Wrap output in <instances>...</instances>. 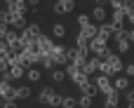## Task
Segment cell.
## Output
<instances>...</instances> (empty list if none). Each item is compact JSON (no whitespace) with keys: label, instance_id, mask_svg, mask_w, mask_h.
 <instances>
[{"label":"cell","instance_id":"34","mask_svg":"<svg viewBox=\"0 0 134 108\" xmlns=\"http://www.w3.org/2000/svg\"><path fill=\"white\" fill-rule=\"evenodd\" d=\"M2 108H16V101H5V106Z\"/></svg>","mask_w":134,"mask_h":108},{"label":"cell","instance_id":"13","mask_svg":"<svg viewBox=\"0 0 134 108\" xmlns=\"http://www.w3.org/2000/svg\"><path fill=\"white\" fill-rule=\"evenodd\" d=\"M113 24H122V19H127V12L125 9H113Z\"/></svg>","mask_w":134,"mask_h":108},{"label":"cell","instance_id":"28","mask_svg":"<svg viewBox=\"0 0 134 108\" xmlns=\"http://www.w3.org/2000/svg\"><path fill=\"white\" fill-rule=\"evenodd\" d=\"M113 9H125V0H111Z\"/></svg>","mask_w":134,"mask_h":108},{"label":"cell","instance_id":"18","mask_svg":"<svg viewBox=\"0 0 134 108\" xmlns=\"http://www.w3.org/2000/svg\"><path fill=\"white\" fill-rule=\"evenodd\" d=\"M99 71H101V75H113V68H111V64H108V61H101Z\"/></svg>","mask_w":134,"mask_h":108},{"label":"cell","instance_id":"11","mask_svg":"<svg viewBox=\"0 0 134 108\" xmlns=\"http://www.w3.org/2000/svg\"><path fill=\"white\" fill-rule=\"evenodd\" d=\"M80 89H82V94H90V96H94L99 87H97V82H90V80H87L85 85H80Z\"/></svg>","mask_w":134,"mask_h":108},{"label":"cell","instance_id":"1","mask_svg":"<svg viewBox=\"0 0 134 108\" xmlns=\"http://www.w3.org/2000/svg\"><path fill=\"white\" fill-rule=\"evenodd\" d=\"M52 59H54L57 64H66V66L73 61L71 49H66V47H61V45H54V49H52Z\"/></svg>","mask_w":134,"mask_h":108},{"label":"cell","instance_id":"2","mask_svg":"<svg viewBox=\"0 0 134 108\" xmlns=\"http://www.w3.org/2000/svg\"><path fill=\"white\" fill-rule=\"evenodd\" d=\"M40 101H42V104H49V106H61L64 96H59V94H54L49 87H45V89H40Z\"/></svg>","mask_w":134,"mask_h":108},{"label":"cell","instance_id":"19","mask_svg":"<svg viewBox=\"0 0 134 108\" xmlns=\"http://www.w3.org/2000/svg\"><path fill=\"white\" fill-rule=\"evenodd\" d=\"M61 106H64V108H75V106H78V101H75L73 96H64V101H61Z\"/></svg>","mask_w":134,"mask_h":108},{"label":"cell","instance_id":"33","mask_svg":"<svg viewBox=\"0 0 134 108\" xmlns=\"http://www.w3.org/2000/svg\"><path fill=\"white\" fill-rule=\"evenodd\" d=\"M0 24H7V12L0 9Z\"/></svg>","mask_w":134,"mask_h":108},{"label":"cell","instance_id":"27","mask_svg":"<svg viewBox=\"0 0 134 108\" xmlns=\"http://www.w3.org/2000/svg\"><path fill=\"white\" fill-rule=\"evenodd\" d=\"M118 49L120 52H130V40H118Z\"/></svg>","mask_w":134,"mask_h":108},{"label":"cell","instance_id":"12","mask_svg":"<svg viewBox=\"0 0 134 108\" xmlns=\"http://www.w3.org/2000/svg\"><path fill=\"white\" fill-rule=\"evenodd\" d=\"M97 87H99V92H104V89H108V87H113V85H111L108 75H99V78H97Z\"/></svg>","mask_w":134,"mask_h":108},{"label":"cell","instance_id":"25","mask_svg":"<svg viewBox=\"0 0 134 108\" xmlns=\"http://www.w3.org/2000/svg\"><path fill=\"white\" fill-rule=\"evenodd\" d=\"M78 24H80V28L90 26V24H92V21H90V14H80V16H78Z\"/></svg>","mask_w":134,"mask_h":108},{"label":"cell","instance_id":"32","mask_svg":"<svg viewBox=\"0 0 134 108\" xmlns=\"http://www.w3.org/2000/svg\"><path fill=\"white\" fill-rule=\"evenodd\" d=\"M7 38V24H0V40Z\"/></svg>","mask_w":134,"mask_h":108},{"label":"cell","instance_id":"6","mask_svg":"<svg viewBox=\"0 0 134 108\" xmlns=\"http://www.w3.org/2000/svg\"><path fill=\"white\" fill-rule=\"evenodd\" d=\"M0 96H2L5 101H16V89H12L9 82H2V80H0Z\"/></svg>","mask_w":134,"mask_h":108},{"label":"cell","instance_id":"37","mask_svg":"<svg viewBox=\"0 0 134 108\" xmlns=\"http://www.w3.org/2000/svg\"><path fill=\"white\" fill-rule=\"evenodd\" d=\"M94 2H97V7H106V2H108V0H94Z\"/></svg>","mask_w":134,"mask_h":108},{"label":"cell","instance_id":"4","mask_svg":"<svg viewBox=\"0 0 134 108\" xmlns=\"http://www.w3.org/2000/svg\"><path fill=\"white\" fill-rule=\"evenodd\" d=\"M38 49H40V56H52L54 45H52V40H49L47 35H40V40H38Z\"/></svg>","mask_w":134,"mask_h":108},{"label":"cell","instance_id":"8","mask_svg":"<svg viewBox=\"0 0 134 108\" xmlns=\"http://www.w3.org/2000/svg\"><path fill=\"white\" fill-rule=\"evenodd\" d=\"M73 7H75V2H73V0H57V2H54V12H57V14L73 12Z\"/></svg>","mask_w":134,"mask_h":108},{"label":"cell","instance_id":"20","mask_svg":"<svg viewBox=\"0 0 134 108\" xmlns=\"http://www.w3.org/2000/svg\"><path fill=\"white\" fill-rule=\"evenodd\" d=\"M52 33H54V38H64V35H66V28H64L61 24H57V26L52 28Z\"/></svg>","mask_w":134,"mask_h":108},{"label":"cell","instance_id":"24","mask_svg":"<svg viewBox=\"0 0 134 108\" xmlns=\"http://www.w3.org/2000/svg\"><path fill=\"white\" fill-rule=\"evenodd\" d=\"M104 108H118V96H106Z\"/></svg>","mask_w":134,"mask_h":108},{"label":"cell","instance_id":"16","mask_svg":"<svg viewBox=\"0 0 134 108\" xmlns=\"http://www.w3.org/2000/svg\"><path fill=\"white\" fill-rule=\"evenodd\" d=\"M78 106H80V108H90V106H92V96H90V94H82L80 101H78Z\"/></svg>","mask_w":134,"mask_h":108},{"label":"cell","instance_id":"26","mask_svg":"<svg viewBox=\"0 0 134 108\" xmlns=\"http://www.w3.org/2000/svg\"><path fill=\"white\" fill-rule=\"evenodd\" d=\"M127 85H130V78H118L115 80V87L118 89H127Z\"/></svg>","mask_w":134,"mask_h":108},{"label":"cell","instance_id":"38","mask_svg":"<svg viewBox=\"0 0 134 108\" xmlns=\"http://www.w3.org/2000/svg\"><path fill=\"white\" fill-rule=\"evenodd\" d=\"M40 5V0H28V7H38Z\"/></svg>","mask_w":134,"mask_h":108},{"label":"cell","instance_id":"9","mask_svg":"<svg viewBox=\"0 0 134 108\" xmlns=\"http://www.w3.org/2000/svg\"><path fill=\"white\" fill-rule=\"evenodd\" d=\"M101 61H108V64H111V68H113V73H118V71H122V64H120V59H118L115 54H111L108 49H106V54L101 56Z\"/></svg>","mask_w":134,"mask_h":108},{"label":"cell","instance_id":"40","mask_svg":"<svg viewBox=\"0 0 134 108\" xmlns=\"http://www.w3.org/2000/svg\"><path fill=\"white\" fill-rule=\"evenodd\" d=\"M2 106H5V99H2V96H0V108H2Z\"/></svg>","mask_w":134,"mask_h":108},{"label":"cell","instance_id":"22","mask_svg":"<svg viewBox=\"0 0 134 108\" xmlns=\"http://www.w3.org/2000/svg\"><path fill=\"white\" fill-rule=\"evenodd\" d=\"M26 75H28V80H31V82L40 80V71H38V68H28V73H26Z\"/></svg>","mask_w":134,"mask_h":108},{"label":"cell","instance_id":"15","mask_svg":"<svg viewBox=\"0 0 134 108\" xmlns=\"http://www.w3.org/2000/svg\"><path fill=\"white\" fill-rule=\"evenodd\" d=\"M31 96V87H16V99H28Z\"/></svg>","mask_w":134,"mask_h":108},{"label":"cell","instance_id":"21","mask_svg":"<svg viewBox=\"0 0 134 108\" xmlns=\"http://www.w3.org/2000/svg\"><path fill=\"white\" fill-rule=\"evenodd\" d=\"M9 71H12V75H14V78H21V75H24V71H26V68H24V66H21V64H16V66H12V68H9Z\"/></svg>","mask_w":134,"mask_h":108},{"label":"cell","instance_id":"30","mask_svg":"<svg viewBox=\"0 0 134 108\" xmlns=\"http://www.w3.org/2000/svg\"><path fill=\"white\" fill-rule=\"evenodd\" d=\"M125 101H127V106H134V92H127L125 94Z\"/></svg>","mask_w":134,"mask_h":108},{"label":"cell","instance_id":"3","mask_svg":"<svg viewBox=\"0 0 134 108\" xmlns=\"http://www.w3.org/2000/svg\"><path fill=\"white\" fill-rule=\"evenodd\" d=\"M106 42H108L106 38H101V35H97V38H94V40L90 42V52H94V54H97V56L101 59V56L106 54Z\"/></svg>","mask_w":134,"mask_h":108},{"label":"cell","instance_id":"35","mask_svg":"<svg viewBox=\"0 0 134 108\" xmlns=\"http://www.w3.org/2000/svg\"><path fill=\"white\" fill-rule=\"evenodd\" d=\"M125 73H127V75H134V66H132V64H130V66L125 68Z\"/></svg>","mask_w":134,"mask_h":108},{"label":"cell","instance_id":"23","mask_svg":"<svg viewBox=\"0 0 134 108\" xmlns=\"http://www.w3.org/2000/svg\"><path fill=\"white\" fill-rule=\"evenodd\" d=\"M64 78H66V71H57V68L52 71V80H54V82H61Z\"/></svg>","mask_w":134,"mask_h":108},{"label":"cell","instance_id":"31","mask_svg":"<svg viewBox=\"0 0 134 108\" xmlns=\"http://www.w3.org/2000/svg\"><path fill=\"white\" fill-rule=\"evenodd\" d=\"M9 80H14V75H12V71H5L2 73V82H9Z\"/></svg>","mask_w":134,"mask_h":108},{"label":"cell","instance_id":"36","mask_svg":"<svg viewBox=\"0 0 134 108\" xmlns=\"http://www.w3.org/2000/svg\"><path fill=\"white\" fill-rule=\"evenodd\" d=\"M127 40H130V42H134V28H132V31H127Z\"/></svg>","mask_w":134,"mask_h":108},{"label":"cell","instance_id":"5","mask_svg":"<svg viewBox=\"0 0 134 108\" xmlns=\"http://www.w3.org/2000/svg\"><path fill=\"white\" fill-rule=\"evenodd\" d=\"M99 35V26H94V24H90V26H85V28H80V33H78V38H85V40H94Z\"/></svg>","mask_w":134,"mask_h":108},{"label":"cell","instance_id":"29","mask_svg":"<svg viewBox=\"0 0 134 108\" xmlns=\"http://www.w3.org/2000/svg\"><path fill=\"white\" fill-rule=\"evenodd\" d=\"M5 71H9V61H7V59H0V75H2Z\"/></svg>","mask_w":134,"mask_h":108},{"label":"cell","instance_id":"14","mask_svg":"<svg viewBox=\"0 0 134 108\" xmlns=\"http://www.w3.org/2000/svg\"><path fill=\"white\" fill-rule=\"evenodd\" d=\"M92 16H94V21H104V19H106V9H104V7H94Z\"/></svg>","mask_w":134,"mask_h":108},{"label":"cell","instance_id":"10","mask_svg":"<svg viewBox=\"0 0 134 108\" xmlns=\"http://www.w3.org/2000/svg\"><path fill=\"white\" fill-rule=\"evenodd\" d=\"M99 35L106 38V40H108L111 35H115V24H101V26H99Z\"/></svg>","mask_w":134,"mask_h":108},{"label":"cell","instance_id":"39","mask_svg":"<svg viewBox=\"0 0 134 108\" xmlns=\"http://www.w3.org/2000/svg\"><path fill=\"white\" fill-rule=\"evenodd\" d=\"M127 19H130V24L134 26V12H130V14H127Z\"/></svg>","mask_w":134,"mask_h":108},{"label":"cell","instance_id":"41","mask_svg":"<svg viewBox=\"0 0 134 108\" xmlns=\"http://www.w3.org/2000/svg\"><path fill=\"white\" fill-rule=\"evenodd\" d=\"M130 108H134V106H130Z\"/></svg>","mask_w":134,"mask_h":108},{"label":"cell","instance_id":"7","mask_svg":"<svg viewBox=\"0 0 134 108\" xmlns=\"http://www.w3.org/2000/svg\"><path fill=\"white\" fill-rule=\"evenodd\" d=\"M7 24L14 26V28H26V24H24V14H19V12H7Z\"/></svg>","mask_w":134,"mask_h":108},{"label":"cell","instance_id":"17","mask_svg":"<svg viewBox=\"0 0 134 108\" xmlns=\"http://www.w3.org/2000/svg\"><path fill=\"white\" fill-rule=\"evenodd\" d=\"M40 64H42V66H45V68H49V71H52V68H54V64H57V61H54V59H52V56H40Z\"/></svg>","mask_w":134,"mask_h":108}]
</instances>
